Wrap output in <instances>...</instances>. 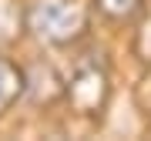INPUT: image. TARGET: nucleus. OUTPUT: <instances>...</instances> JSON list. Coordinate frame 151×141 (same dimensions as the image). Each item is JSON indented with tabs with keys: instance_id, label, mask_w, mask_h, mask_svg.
<instances>
[{
	"instance_id": "nucleus-3",
	"label": "nucleus",
	"mask_w": 151,
	"mask_h": 141,
	"mask_svg": "<svg viewBox=\"0 0 151 141\" xmlns=\"http://www.w3.org/2000/svg\"><path fill=\"white\" fill-rule=\"evenodd\" d=\"M24 94H27V70L10 57H0V114H7Z\"/></svg>"
},
{
	"instance_id": "nucleus-4",
	"label": "nucleus",
	"mask_w": 151,
	"mask_h": 141,
	"mask_svg": "<svg viewBox=\"0 0 151 141\" xmlns=\"http://www.w3.org/2000/svg\"><path fill=\"white\" fill-rule=\"evenodd\" d=\"M27 30V7L20 0H0V47L20 40Z\"/></svg>"
},
{
	"instance_id": "nucleus-1",
	"label": "nucleus",
	"mask_w": 151,
	"mask_h": 141,
	"mask_svg": "<svg viewBox=\"0 0 151 141\" xmlns=\"http://www.w3.org/2000/svg\"><path fill=\"white\" fill-rule=\"evenodd\" d=\"M91 7L81 0H34L27 7V30L47 47H70L87 34Z\"/></svg>"
},
{
	"instance_id": "nucleus-5",
	"label": "nucleus",
	"mask_w": 151,
	"mask_h": 141,
	"mask_svg": "<svg viewBox=\"0 0 151 141\" xmlns=\"http://www.w3.org/2000/svg\"><path fill=\"white\" fill-rule=\"evenodd\" d=\"M145 10V0H91V14L108 24H131Z\"/></svg>"
},
{
	"instance_id": "nucleus-2",
	"label": "nucleus",
	"mask_w": 151,
	"mask_h": 141,
	"mask_svg": "<svg viewBox=\"0 0 151 141\" xmlns=\"http://www.w3.org/2000/svg\"><path fill=\"white\" fill-rule=\"evenodd\" d=\"M64 98L81 118H101L104 108H108V101H111L108 67L91 60V57L81 60V64L70 70V77L64 81Z\"/></svg>"
}]
</instances>
